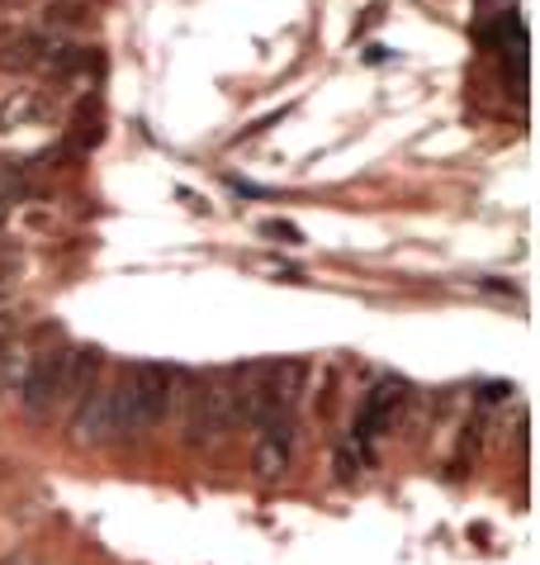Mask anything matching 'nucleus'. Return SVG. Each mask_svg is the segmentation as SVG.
<instances>
[{
	"mask_svg": "<svg viewBox=\"0 0 540 565\" xmlns=\"http://www.w3.org/2000/svg\"><path fill=\"white\" fill-rule=\"evenodd\" d=\"M176 371L156 366V361H142L123 381L115 385V414H119V437H142L152 433L156 423L171 414V399H176Z\"/></svg>",
	"mask_w": 540,
	"mask_h": 565,
	"instance_id": "1",
	"label": "nucleus"
},
{
	"mask_svg": "<svg viewBox=\"0 0 540 565\" xmlns=\"http://www.w3.org/2000/svg\"><path fill=\"white\" fill-rule=\"evenodd\" d=\"M237 428V409L228 385H195L185 404V443L190 447H218L224 437Z\"/></svg>",
	"mask_w": 540,
	"mask_h": 565,
	"instance_id": "2",
	"label": "nucleus"
},
{
	"mask_svg": "<svg viewBox=\"0 0 540 565\" xmlns=\"http://www.w3.org/2000/svg\"><path fill=\"white\" fill-rule=\"evenodd\" d=\"M67 356H72V348H62V342H47V348H39L29 356V371L20 375V404L34 418H43L57 404L62 375H67Z\"/></svg>",
	"mask_w": 540,
	"mask_h": 565,
	"instance_id": "3",
	"label": "nucleus"
},
{
	"mask_svg": "<svg viewBox=\"0 0 540 565\" xmlns=\"http://www.w3.org/2000/svg\"><path fill=\"white\" fill-rule=\"evenodd\" d=\"M403 404H408V385L399 375H379V381L365 390V399L356 409V443H370V437L389 433V423L399 418Z\"/></svg>",
	"mask_w": 540,
	"mask_h": 565,
	"instance_id": "4",
	"label": "nucleus"
},
{
	"mask_svg": "<svg viewBox=\"0 0 540 565\" xmlns=\"http://www.w3.org/2000/svg\"><path fill=\"white\" fill-rule=\"evenodd\" d=\"M72 437L82 447H105L119 437V414H115V385L109 390H90V395L76 404L72 418Z\"/></svg>",
	"mask_w": 540,
	"mask_h": 565,
	"instance_id": "5",
	"label": "nucleus"
},
{
	"mask_svg": "<svg viewBox=\"0 0 540 565\" xmlns=\"http://www.w3.org/2000/svg\"><path fill=\"white\" fill-rule=\"evenodd\" d=\"M95 375H100V352H95V348H72L67 375H62V395H57V399H76V404H82L90 390H95Z\"/></svg>",
	"mask_w": 540,
	"mask_h": 565,
	"instance_id": "6",
	"label": "nucleus"
},
{
	"mask_svg": "<svg viewBox=\"0 0 540 565\" xmlns=\"http://www.w3.org/2000/svg\"><path fill=\"white\" fill-rule=\"evenodd\" d=\"M261 480H280L290 470V428H276V433H261L257 443V457H251Z\"/></svg>",
	"mask_w": 540,
	"mask_h": 565,
	"instance_id": "7",
	"label": "nucleus"
},
{
	"mask_svg": "<svg viewBox=\"0 0 540 565\" xmlns=\"http://www.w3.org/2000/svg\"><path fill=\"white\" fill-rule=\"evenodd\" d=\"M100 138H105V115H100V105H95V100H86L82 109H76L72 129H67V148L72 152H95Z\"/></svg>",
	"mask_w": 540,
	"mask_h": 565,
	"instance_id": "8",
	"label": "nucleus"
},
{
	"mask_svg": "<svg viewBox=\"0 0 540 565\" xmlns=\"http://www.w3.org/2000/svg\"><path fill=\"white\" fill-rule=\"evenodd\" d=\"M0 67H10V72H34V67H39V39H34V34L10 39L6 49H0Z\"/></svg>",
	"mask_w": 540,
	"mask_h": 565,
	"instance_id": "9",
	"label": "nucleus"
},
{
	"mask_svg": "<svg viewBox=\"0 0 540 565\" xmlns=\"http://www.w3.org/2000/svg\"><path fill=\"white\" fill-rule=\"evenodd\" d=\"M43 24L47 29H82L86 6H76V0H53V6H43Z\"/></svg>",
	"mask_w": 540,
	"mask_h": 565,
	"instance_id": "10",
	"label": "nucleus"
},
{
	"mask_svg": "<svg viewBox=\"0 0 540 565\" xmlns=\"http://www.w3.org/2000/svg\"><path fill=\"white\" fill-rule=\"evenodd\" d=\"M365 466H370V457H365L360 443H342V447H337V476H342V480H356Z\"/></svg>",
	"mask_w": 540,
	"mask_h": 565,
	"instance_id": "11",
	"label": "nucleus"
},
{
	"mask_svg": "<svg viewBox=\"0 0 540 565\" xmlns=\"http://www.w3.org/2000/svg\"><path fill=\"white\" fill-rule=\"evenodd\" d=\"M261 233H266V238H276V243H290V247L304 243V233H299V228L290 224V218H266Z\"/></svg>",
	"mask_w": 540,
	"mask_h": 565,
	"instance_id": "12",
	"label": "nucleus"
},
{
	"mask_svg": "<svg viewBox=\"0 0 540 565\" xmlns=\"http://www.w3.org/2000/svg\"><path fill=\"white\" fill-rule=\"evenodd\" d=\"M484 290H494V295H507V300H517V286H503V280H479Z\"/></svg>",
	"mask_w": 540,
	"mask_h": 565,
	"instance_id": "13",
	"label": "nucleus"
}]
</instances>
